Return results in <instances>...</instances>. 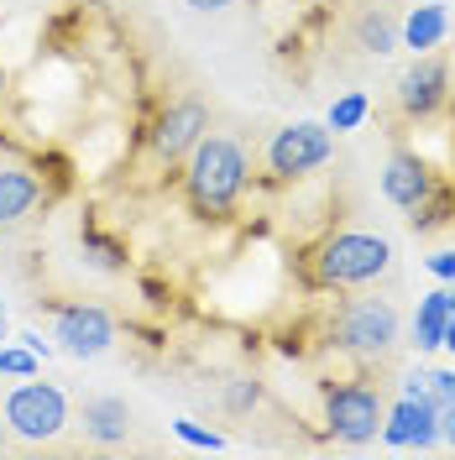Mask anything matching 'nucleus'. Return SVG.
<instances>
[{
    "mask_svg": "<svg viewBox=\"0 0 455 460\" xmlns=\"http://www.w3.org/2000/svg\"><path fill=\"white\" fill-rule=\"evenodd\" d=\"M246 189V152L230 137H200V146L189 152V199L204 215H220L241 199Z\"/></svg>",
    "mask_w": 455,
    "mask_h": 460,
    "instance_id": "f257e3e1",
    "label": "nucleus"
},
{
    "mask_svg": "<svg viewBox=\"0 0 455 460\" xmlns=\"http://www.w3.org/2000/svg\"><path fill=\"white\" fill-rule=\"evenodd\" d=\"M388 267H393V246H388L382 235H361V230L325 241V252H319V278L335 283V288L371 283V278H382Z\"/></svg>",
    "mask_w": 455,
    "mask_h": 460,
    "instance_id": "f03ea898",
    "label": "nucleus"
},
{
    "mask_svg": "<svg viewBox=\"0 0 455 460\" xmlns=\"http://www.w3.org/2000/svg\"><path fill=\"white\" fill-rule=\"evenodd\" d=\"M335 345L356 356H388L398 345V309L388 298H345L335 314Z\"/></svg>",
    "mask_w": 455,
    "mask_h": 460,
    "instance_id": "7ed1b4c3",
    "label": "nucleus"
},
{
    "mask_svg": "<svg viewBox=\"0 0 455 460\" xmlns=\"http://www.w3.org/2000/svg\"><path fill=\"white\" fill-rule=\"evenodd\" d=\"M5 424L31 439V445H42V439H53L63 424H68V398L48 387V382H22V387H11L5 393Z\"/></svg>",
    "mask_w": 455,
    "mask_h": 460,
    "instance_id": "20e7f679",
    "label": "nucleus"
},
{
    "mask_svg": "<svg viewBox=\"0 0 455 460\" xmlns=\"http://www.w3.org/2000/svg\"><path fill=\"white\" fill-rule=\"evenodd\" d=\"M330 126H319V120H293L283 126L272 146H267V168L278 172V178H299V172H314L319 163H330Z\"/></svg>",
    "mask_w": 455,
    "mask_h": 460,
    "instance_id": "39448f33",
    "label": "nucleus"
},
{
    "mask_svg": "<svg viewBox=\"0 0 455 460\" xmlns=\"http://www.w3.org/2000/svg\"><path fill=\"white\" fill-rule=\"evenodd\" d=\"M325 419H330V429L341 434L345 445H367V439H377V424H382V398L371 387H361V382L330 387L325 393Z\"/></svg>",
    "mask_w": 455,
    "mask_h": 460,
    "instance_id": "423d86ee",
    "label": "nucleus"
},
{
    "mask_svg": "<svg viewBox=\"0 0 455 460\" xmlns=\"http://www.w3.org/2000/svg\"><path fill=\"white\" fill-rule=\"evenodd\" d=\"M53 341L58 350H68V356H100V350H111L115 341V324L105 309H94V304H68V309H58L53 319Z\"/></svg>",
    "mask_w": 455,
    "mask_h": 460,
    "instance_id": "0eeeda50",
    "label": "nucleus"
},
{
    "mask_svg": "<svg viewBox=\"0 0 455 460\" xmlns=\"http://www.w3.org/2000/svg\"><path fill=\"white\" fill-rule=\"evenodd\" d=\"M210 131V111H204L200 100H178L163 120H157V131H152V152L163 157V163H178V157H189L200 137Z\"/></svg>",
    "mask_w": 455,
    "mask_h": 460,
    "instance_id": "6e6552de",
    "label": "nucleus"
},
{
    "mask_svg": "<svg viewBox=\"0 0 455 460\" xmlns=\"http://www.w3.org/2000/svg\"><path fill=\"white\" fill-rule=\"evenodd\" d=\"M382 439L388 445H419V450H429L434 439H440V408L424 398H403L393 413H388V424H382Z\"/></svg>",
    "mask_w": 455,
    "mask_h": 460,
    "instance_id": "1a4fd4ad",
    "label": "nucleus"
},
{
    "mask_svg": "<svg viewBox=\"0 0 455 460\" xmlns=\"http://www.w3.org/2000/svg\"><path fill=\"white\" fill-rule=\"evenodd\" d=\"M445 84H451V74H445V63L440 58H419L408 74L398 79V105L408 115H429L440 111V100H445Z\"/></svg>",
    "mask_w": 455,
    "mask_h": 460,
    "instance_id": "9d476101",
    "label": "nucleus"
},
{
    "mask_svg": "<svg viewBox=\"0 0 455 460\" xmlns=\"http://www.w3.org/2000/svg\"><path fill=\"white\" fill-rule=\"evenodd\" d=\"M429 189H434L429 168L419 157H408V152H398V157L382 168V194L398 204V209H419V204L429 199Z\"/></svg>",
    "mask_w": 455,
    "mask_h": 460,
    "instance_id": "9b49d317",
    "label": "nucleus"
},
{
    "mask_svg": "<svg viewBox=\"0 0 455 460\" xmlns=\"http://www.w3.org/2000/svg\"><path fill=\"white\" fill-rule=\"evenodd\" d=\"M79 424H85L89 439L120 445V439L131 434V408H126V398H89L85 408H79Z\"/></svg>",
    "mask_w": 455,
    "mask_h": 460,
    "instance_id": "f8f14e48",
    "label": "nucleus"
},
{
    "mask_svg": "<svg viewBox=\"0 0 455 460\" xmlns=\"http://www.w3.org/2000/svg\"><path fill=\"white\" fill-rule=\"evenodd\" d=\"M37 204H42V183H37V172H27V168H0V226L27 220Z\"/></svg>",
    "mask_w": 455,
    "mask_h": 460,
    "instance_id": "ddd939ff",
    "label": "nucleus"
},
{
    "mask_svg": "<svg viewBox=\"0 0 455 460\" xmlns=\"http://www.w3.org/2000/svg\"><path fill=\"white\" fill-rule=\"evenodd\" d=\"M445 324H451V298L445 293H424L419 298V314H414V345L419 350H434L445 341Z\"/></svg>",
    "mask_w": 455,
    "mask_h": 460,
    "instance_id": "4468645a",
    "label": "nucleus"
},
{
    "mask_svg": "<svg viewBox=\"0 0 455 460\" xmlns=\"http://www.w3.org/2000/svg\"><path fill=\"white\" fill-rule=\"evenodd\" d=\"M440 37H445V5H414L403 22V48L429 53V48H440Z\"/></svg>",
    "mask_w": 455,
    "mask_h": 460,
    "instance_id": "2eb2a0df",
    "label": "nucleus"
},
{
    "mask_svg": "<svg viewBox=\"0 0 455 460\" xmlns=\"http://www.w3.org/2000/svg\"><path fill=\"white\" fill-rule=\"evenodd\" d=\"M356 42H361V53H393L398 48V27H393V16H382V11H367L361 22H356Z\"/></svg>",
    "mask_w": 455,
    "mask_h": 460,
    "instance_id": "dca6fc26",
    "label": "nucleus"
},
{
    "mask_svg": "<svg viewBox=\"0 0 455 460\" xmlns=\"http://www.w3.org/2000/svg\"><path fill=\"white\" fill-rule=\"evenodd\" d=\"M367 94H341V100H335V105H330V120H325V126H330V131H356V126H361V120H367Z\"/></svg>",
    "mask_w": 455,
    "mask_h": 460,
    "instance_id": "f3484780",
    "label": "nucleus"
},
{
    "mask_svg": "<svg viewBox=\"0 0 455 460\" xmlns=\"http://www.w3.org/2000/svg\"><path fill=\"white\" fill-rule=\"evenodd\" d=\"M0 376H37V350H16V345H0Z\"/></svg>",
    "mask_w": 455,
    "mask_h": 460,
    "instance_id": "a211bd4d",
    "label": "nucleus"
},
{
    "mask_svg": "<svg viewBox=\"0 0 455 460\" xmlns=\"http://www.w3.org/2000/svg\"><path fill=\"white\" fill-rule=\"evenodd\" d=\"M173 434H178L183 445H200V450H220V445H226L215 429H204V424H194V419H173Z\"/></svg>",
    "mask_w": 455,
    "mask_h": 460,
    "instance_id": "6ab92c4d",
    "label": "nucleus"
},
{
    "mask_svg": "<svg viewBox=\"0 0 455 460\" xmlns=\"http://www.w3.org/2000/svg\"><path fill=\"white\" fill-rule=\"evenodd\" d=\"M429 402L434 408H455V372H429Z\"/></svg>",
    "mask_w": 455,
    "mask_h": 460,
    "instance_id": "aec40b11",
    "label": "nucleus"
},
{
    "mask_svg": "<svg viewBox=\"0 0 455 460\" xmlns=\"http://www.w3.org/2000/svg\"><path fill=\"white\" fill-rule=\"evenodd\" d=\"M226 402L236 408V413H241V408H252V402H256V382H246V376H236V382L226 387Z\"/></svg>",
    "mask_w": 455,
    "mask_h": 460,
    "instance_id": "412c9836",
    "label": "nucleus"
},
{
    "mask_svg": "<svg viewBox=\"0 0 455 460\" xmlns=\"http://www.w3.org/2000/svg\"><path fill=\"white\" fill-rule=\"evenodd\" d=\"M429 272H434L440 283H455V246L451 252H434V257H429Z\"/></svg>",
    "mask_w": 455,
    "mask_h": 460,
    "instance_id": "4be33fe9",
    "label": "nucleus"
},
{
    "mask_svg": "<svg viewBox=\"0 0 455 460\" xmlns=\"http://www.w3.org/2000/svg\"><path fill=\"white\" fill-rule=\"evenodd\" d=\"M85 246L94 252V261H100V267H115V261H120V257H115V246H111V241H100V235H85Z\"/></svg>",
    "mask_w": 455,
    "mask_h": 460,
    "instance_id": "5701e85b",
    "label": "nucleus"
},
{
    "mask_svg": "<svg viewBox=\"0 0 455 460\" xmlns=\"http://www.w3.org/2000/svg\"><path fill=\"white\" fill-rule=\"evenodd\" d=\"M22 341H27V350H37V356H48V350H53V345L42 341V335H31V330H27V335H22Z\"/></svg>",
    "mask_w": 455,
    "mask_h": 460,
    "instance_id": "b1692460",
    "label": "nucleus"
},
{
    "mask_svg": "<svg viewBox=\"0 0 455 460\" xmlns=\"http://www.w3.org/2000/svg\"><path fill=\"white\" fill-rule=\"evenodd\" d=\"M194 11H226V5H236V0H189Z\"/></svg>",
    "mask_w": 455,
    "mask_h": 460,
    "instance_id": "393cba45",
    "label": "nucleus"
},
{
    "mask_svg": "<svg viewBox=\"0 0 455 460\" xmlns=\"http://www.w3.org/2000/svg\"><path fill=\"white\" fill-rule=\"evenodd\" d=\"M440 345H451V350H455V309H451V324H445V341H440Z\"/></svg>",
    "mask_w": 455,
    "mask_h": 460,
    "instance_id": "a878e982",
    "label": "nucleus"
},
{
    "mask_svg": "<svg viewBox=\"0 0 455 460\" xmlns=\"http://www.w3.org/2000/svg\"><path fill=\"white\" fill-rule=\"evenodd\" d=\"M0 341H5V304H0Z\"/></svg>",
    "mask_w": 455,
    "mask_h": 460,
    "instance_id": "bb28decb",
    "label": "nucleus"
},
{
    "mask_svg": "<svg viewBox=\"0 0 455 460\" xmlns=\"http://www.w3.org/2000/svg\"><path fill=\"white\" fill-rule=\"evenodd\" d=\"M0 456H5V424H0Z\"/></svg>",
    "mask_w": 455,
    "mask_h": 460,
    "instance_id": "cd10ccee",
    "label": "nucleus"
},
{
    "mask_svg": "<svg viewBox=\"0 0 455 460\" xmlns=\"http://www.w3.org/2000/svg\"><path fill=\"white\" fill-rule=\"evenodd\" d=\"M445 298H451V309H455V288H451V293H445Z\"/></svg>",
    "mask_w": 455,
    "mask_h": 460,
    "instance_id": "c85d7f7f",
    "label": "nucleus"
}]
</instances>
